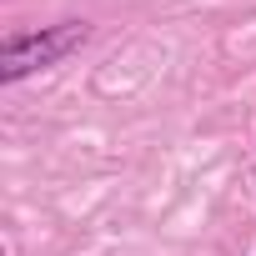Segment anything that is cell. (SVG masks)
Masks as SVG:
<instances>
[{
	"instance_id": "6da1fadb",
	"label": "cell",
	"mask_w": 256,
	"mask_h": 256,
	"mask_svg": "<svg viewBox=\"0 0 256 256\" xmlns=\"http://www.w3.org/2000/svg\"><path fill=\"white\" fill-rule=\"evenodd\" d=\"M86 40H90V26L86 20H60V26H40V30L6 36V46H0V86H16V80H26L36 70L60 66Z\"/></svg>"
}]
</instances>
